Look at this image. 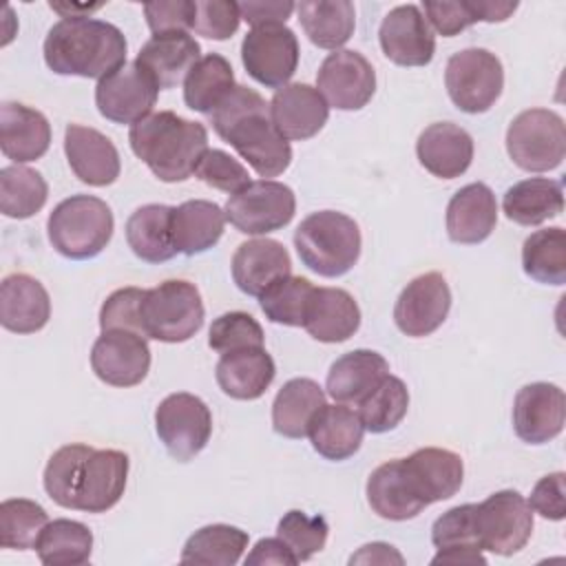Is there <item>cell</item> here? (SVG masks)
Returning <instances> with one entry per match:
<instances>
[{
    "label": "cell",
    "instance_id": "obj_40",
    "mask_svg": "<svg viewBox=\"0 0 566 566\" xmlns=\"http://www.w3.org/2000/svg\"><path fill=\"white\" fill-rule=\"evenodd\" d=\"M234 86L230 62L219 53H208L186 75L184 102L188 108L210 115Z\"/></svg>",
    "mask_w": 566,
    "mask_h": 566
},
{
    "label": "cell",
    "instance_id": "obj_60",
    "mask_svg": "<svg viewBox=\"0 0 566 566\" xmlns=\"http://www.w3.org/2000/svg\"><path fill=\"white\" fill-rule=\"evenodd\" d=\"M471 2H473L478 22H502L517 9V2H489V0H471Z\"/></svg>",
    "mask_w": 566,
    "mask_h": 566
},
{
    "label": "cell",
    "instance_id": "obj_29",
    "mask_svg": "<svg viewBox=\"0 0 566 566\" xmlns=\"http://www.w3.org/2000/svg\"><path fill=\"white\" fill-rule=\"evenodd\" d=\"M51 146L49 119L24 104L4 102L0 106V148L7 159L27 164L40 159Z\"/></svg>",
    "mask_w": 566,
    "mask_h": 566
},
{
    "label": "cell",
    "instance_id": "obj_9",
    "mask_svg": "<svg viewBox=\"0 0 566 566\" xmlns=\"http://www.w3.org/2000/svg\"><path fill=\"white\" fill-rule=\"evenodd\" d=\"M475 539L482 551L513 555L526 546L533 533V509L515 489L491 493L473 511Z\"/></svg>",
    "mask_w": 566,
    "mask_h": 566
},
{
    "label": "cell",
    "instance_id": "obj_35",
    "mask_svg": "<svg viewBox=\"0 0 566 566\" xmlns=\"http://www.w3.org/2000/svg\"><path fill=\"white\" fill-rule=\"evenodd\" d=\"M325 405V391L312 378L287 380L272 402V427L285 438H305L314 416Z\"/></svg>",
    "mask_w": 566,
    "mask_h": 566
},
{
    "label": "cell",
    "instance_id": "obj_10",
    "mask_svg": "<svg viewBox=\"0 0 566 566\" xmlns=\"http://www.w3.org/2000/svg\"><path fill=\"white\" fill-rule=\"evenodd\" d=\"M444 86L460 111L484 113L504 88L502 62L489 49H462L447 60Z\"/></svg>",
    "mask_w": 566,
    "mask_h": 566
},
{
    "label": "cell",
    "instance_id": "obj_34",
    "mask_svg": "<svg viewBox=\"0 0 566 566\" xmlns=\"http://www.w3.org/2000/svg\"><path fill=\"white\" fill-rule=\"evenodd\" d=\"M126 241L133 254L146 263H164L177 254L172 243V208L148 203L126 221Z\"/></svg>",
    "mask_w": 566,
    "mask_h": 566
},
{
    "label": "cell",
    "instance_id": "obj_37",
    "mask_svg": "<svg viewBox=\"0 0 566 566\" xmlns=\"http://www.w3.org/2000/svg\"><path fill=\"white\" fill-rule=\"evenodd\" d=\"M298 22L318 49L338 51L354 33L356 9L349 0H305L296 4Z\"/></svg>",
    "mask_w": 566,
    "mask_h": 566
},
{
    "label": "cell",
    "instance_id": "obj_55",
    "mask_svg": "<svg viewBox=\"0 0 566 566\" xmlns=\"http://www.w3.org/2000/svg\"><path fill=\"white\" fill-rule=\"evenodd\" d=\"M564 473H548L531 491L528 506L539 513L546 520L559 522L566 515V484H564Z\"/></svg>",
    "mask_w": 566,
    "mask_h": 566
},
{
    "label": "cell",
    "instance_id": "obj_51",
    "mask_svg": "<svg viewBox=\"0 0 566 566\" xmlns=\"http://www.w3.org/2000/svg\"><path fill=\"white\" fill-rule=\"evenodd\" d=\"M142 298L144 290L139 287H122L115 290L99 310V327L106 329H128L144 336L142 329Z\"/></svg>",
    "mask_w": 566,
    "mask_h": 566
},
{
    "label": "cell",
    "instance_id": "obj_57",
    "mask_svg": "<svg viewBox=\"0 0 566 566\" xmlns=\"http://www.w3.org/2000/svg\"><path fill=\"white\" fill-rule=\"evenodd\" d=\"M248 566H296V557L287 548V544L281 537H265L259 539L252 548V553L245 557Z\"/></svg>",
    "mask_w": 566,
    "mask_h": 566
},
{
    "label": "cell",
    "instance_id": "obj_43",
    "mask_svg": "<svg viewBox=\"0 0 566 566\" xmlns=\"http://www.w3.org/2000/svg\"><path fill=\"white\" fill-rule=\"evenodd\" d=\"M44 177L27 166L13 164L0 170V210L9 219H29L46 203Z\"/></svg>",
    "mask_w": 566,
    "mask_h": 566
},
{
    "label": "cell",
    "instance_id": "obj_14",
    "mask_svg": "<svg viewBox=\"0 0 566 566\" xmlns=\"http://www.w3.org/2000/svg\"><path fill=\"white\" fill-rule=\"evenodd\" d=\"M398 464L409 495L424 509L453 497L464 480L462 458L440 447L418 449L407 458H398Z\"/></svg>",
    "mask_w": 566,
    "mask_h": 566
},
{
    "label": "cell",
    "instance_id": "obj_25",
    "mask_svg": "<svg viewBox=\"0 0 566 566\" xmlns=\"http://www.w3.org/2000/svg\"><path fill=\"white\" fill-rule=\"evenodd\" d=\"M497 223V201L493 190L482 184L462 186L447 206V234L453 243L475 245L491 237Z\"/></svg>",
    "mask_w": 566,
    "mask_h": 566
},
{
    "label": "cell",
    "instance_id": "obj_17",
    "mask_svg": "<svg viewBox=\"0 0 566 566\" xmlns=\"http://www.w3.org/2000/svg\"><path fill=\"white\" fill-rule=\"evenodd\" d=\"M95 376L113 387H135L150 369V347L146 336L128 329H106L91 349Z\"/></svg>",
    "mask_w": 566,
    "mask_h": 566
},
{
    "label": "cell",
    "instance_id": "obj_5",
    "mask_svg": "<svg viewBox=\"0 0 566 566\" xmlns=\"http://www.w3.org/2000/svg\"><path fill=\"white\" fill-rule=\"evenodd\" d=\"M360 243L358 223L336 210L312 212L294 230V248L303 265L327 279L343 276L356 265Z\"/></svg>",
    "mask_w": 566,
    "mask_h": 566
},
{
    "label": "cell",
    "instance_id": "obj_21",
    "mask_svg": "<svg viewBox=\"0 0 566 566\" xmlns=\"http://www.w3.org/2000/svg\"><path fill=\"white\" fill-rule=\"evenodd\" d=\"M64 153L73 175L95 188L111 186L122 170L115 144L99 130L69 124L64 130Z\"/></svg>",
    "mask_w": 566,
    "mask_h": 566
},
{
    "label": "cell",
    "instance_id": "obj_20",
    "mask_svg": "<svg viewBox=\"0 0 566 566\" xmlns=\"http://www.w3.org/2000/svg\"><path fill=\"white\" fill-rule=\"evenodd\" d=\"M566 420V396L553 382L524 385L513 402L515 436L528 444L557 438Z\"/></svg>",
    "mask_w": 566,
    "mask_h": 566
},
{
    "label": "cell",
    "instance_id": "obj_1",
    "mask_svg": "<svg viewBox=\"0 0 566 566\" xmlns=\"http://www.w3.org/2000/svg\"><path fill=\"white\" fill-rule=\"evenodd\" d=\"M126 478L128 455L124 451L64 444L49 458L42 482L46 495L64 509L106 513L122 500Z\"/></svg>",
    "mask_w": 566,
    "mask_h": 566
},
{
    "label": "cell",
    "instance_id": "obj_13",
    "mask_svg": "<svg viewBox=\"0 0 566 566\" xmlns=\"http://www.w3.org/2000/svg\"><path fill=\"white\" fill-rule=\"evenodd\" d=\"M241 62L252 80L283 88L298 66V40L285 24L254 27L241 42Z\"/></svg>",
    "mask_w": 566,
    "mask_h": 566
},
{
    "label": "cell",
    "instance_id": "obj_6",
    "mask_svg": "<svg viewBox=\"0 0 566 566\" xmlns=\"http://www.w3.org/2000/svg\"><path fill=\"white\" fill-rule=\"evenodd\" d=\"M113 212L99 197L73 195L49 214L51 245L66 259L86 261L97 256L113 237Z\"/></svg>",
    "mask_w": 566,
    "mask_h": 566
},
{
    "label": "cell",
    "instance_id": "obj_52",
    "mask_svg": "<svg viewBox=\"0 0 566 566\" xmlns=\"http://www.w3.org/2000/svg\"><path fill=\"white\" fill-rule=\"evenodd\" d=\"M473 511H475V504H460L442 513L431 526L433 546L436 548H451V546L480 548L475 539V528H473Z\"/></svg>",
    "mask_w": 566,
    "mask_h": 566
},
{
    "label": "cell",
    "instance_id": "obj_8",
    "mask_svg": "<svg viewBox=\"0 0 566 566\" xmlns=\"http://www.w3.org/2000/svg\"><path fill=\"white\" fill-rule=\"evenodd\" d=\"M506 153L526 172L557 168L566 155V124L551 108L522 111L506 130Z\"/></svg>",
    "mask_w": 566,
    "mask_h": 566
},
{
    "label": "cell",
    "instance_id": "obj_12",
    "mask_svg": "<svg viewBox=\"0 0 566 566\" xmlns=\"http://www.w3.org/2000/svg\"><path fill=\"white\" fill-rule=\"evenodd\" d=\"M296 210V197L290 186L274 179H259L234 192L223 212L243 234H268L287 226Z\"/></svg>",
    "mask_w": 566,
    "mask_h": 566
},
{
    "label": "cell",
    "instance_id": "obj_3",
    "mask_svg": "<svg viewBox=\"0 0 566 566\" xmlns=\"http://www.w3.org/2000/svg\"><path fill=\"white\" fill-rule=\"evenodd\" d=\"M124 33L97 18H62L44 40V62L57 75L102 80L126 64Z\"/></svg>",
    "mask_w": 566,
    "mask_h": 566
},
{
    "label": "cell",
    "instance_id": "obj_18",
    "mask_svg": "<svg viewBox=\"0 0 566 566\" xmlns=\"http://www.w3.org/2000/svg\"><path fill=\"white\" fill-rule=\"evenodd\" d=\"M451 310V290L440 272H427L407 283L394 305L396 327L411 336L422 338L433 334Z\"/></svg>",
    "mask_w": 566,
    "mask_h": 566
},
{
    "label": "cell",
    "instance_id": "obj_41",
    "mask_svg": "<svg viewBox=\"0 0 566 566\" xmlns=\"http://www.w3.org/2000/svg\"><path fill=\"white\" fill-rule=\"evenodd\" d=\"M524 272L546 285L566 283V232L559 226L535 230L522 245Z\"/></svg>",
    "mask_w": 566,
    "mask_h": 566
},
{
    "label": "cell",
    "instance_id": "obj_44",
    "mask_svg": "<svg viewBox=\"0 0 566 566\" xmlns=\"http://www.w3.org/2000/svg\"><path fill=\"white\" fill-rule=\"evenodd\" d=\"M409 409V391L407 385L387 376L365 400L358 402V416L369 433H387L400 424Z\"/></svg>",
    "mask_w": 566,
    "mask_h": 566
},
{
    "label": "cell",
    "instance_id": "obj_16",
    "mask_svg": "<svg viewBox=\"0 0 566 566\" xmlns=\"http://www.w3.org/2000/svg\"><path fill=\"white\" fill-rule=\"evenodd\" d=\"M157 84L137 62H126L115 73L102 77L95 86V106L102 117L115 124H137L153 113Z\"/></svg>",
    "mask_w": 566,
    "mask_h": 566
},
{
    "label": "cell",
    "instance_id": "obj_30",
    "mask_svg": "<svg viewBox=\"0 0 566 566\" xmlns=\"http://www.w3.org/2000/svg\"><path fill=\"white\" fill-rule=\"evenodd\" d=\"M214 376L226 396L234 400H256L272 385L276 367L263 347H248L221 354Z\"/></svg>",
    "mask_w": 566,
    "mask_h": 566
},
{
    "label": "cell",
    "instance_id": "obj_47",
    "mask_svg": "<svg viewBox=\"0 0 566 566\" xmlns=\"http://www.w3.org/2000/svg\"><path fill=\"white\" fill-rule=\"evenodd\" d=\"M329 535L327 520L323 515H307L298 509L287 511L279 526H276V537H281L296 562H307L316 553L325 548Z\"/></svg>",
    "mask_w": 566,
    "mask_h": 566
},
{
    "label": "cell",
    "instance_id": "obj_49",
    "mask_svg": "<svg viewBox=\"0 0 566 566\" xmlns=\"http://www.w3.org/2000/svg\"><path fill=\"white\" fill-rule=\"evenodd\" d=\"M195 177L210 188H217L221 192H232V195L250 184V175L245 166L219 148H208L203 153V157L195 168Z\"/></svg>",
    "mask_w": 566,
    "mask_h": 566
},
{
    "label": "cell",
    "instance_id": "obj_42",
    "mask_svg": "<svg viewBox=\"0 0 566 566\" xmlns=\"http://www.w3.org/2000/svg\"><path fill=\"white\" fill-rule=\"evenodd\" d=\"M367 502L376 515L391 522L411 520L424 509L409 495L400 475L398 458L371 471L367 480Z\"/></svg>",
    "mask_w": 566,
    "mask_h": 566
},
{
    "label": "cell",
    "instance_id": "obj_38",
    "mask_svg": "<svg viewBox=\"0 0 566 566\" xmlns=\"http://www.w3.org/2000/svg\"><path fill=\"white\" fill-rule=\"evenodd\" d=\"M248 533L230 524H208L195 531L181 551V564L234 566L248 548Z\"/></svg>",
    "mask_w": 566,
    "mask_h": 566
},
{
    "label": "cell",
    "instance_id": "obj_27",
    "mask_svg": "<svg viewBox=\"0 0 566 566\" xmlns=\"http://www.w3.org/2000/svg\"><path fill=\"white\" fill-rule=\"evenodd\" d=\"M51 316L44 285L29 274H9L0 283V323L13 334L40 332Z\"/></svg>",
    "mask_w": 566,
    "mask_h": 566
},
{
    "label": "cell",
    "instance_id": "obj_58",
    "mask_svg": "<svg viewBox=\"0 0 566 566\" xmlns=\"http://www.w3.org/2000/svg\"><path fill=\"white\" fill-rule=\"evenodd\" d=\"M349 564H405V557L391 546V544H385V542H371V544H365L358 548V553H354L349 557Z\"/></svg>",
    "mask_w": 566,
    "mask_h": 566
},
{
    "label": "cell",
    "instance_id": "obj_33",
    "mask_svg": "<svg viewBox=\"0 0 566 566\" xmlns=\"http://www.w3.org/2000/svg\"><path fill=\"white\" fill-rule=\"evenodd\" d=\"M226 212L206 199H190L172 208V243L186 256L201 254L217 245L223 234Z\"/></svg>",
    "mask_w": 566,
    "mask_h": 566
},
{
    "label": "cell",
    "instance_id": "obj_54",
    "mask_svg": "<svg viewBox=\"0 0 566 566\" xmlns=\"http://www.w3.org/2000/svg\"><path fill=\"white\" fill-rule=\"evenodd\" d=\"M146 24L153 35L159 33H188L195 20L192 0H159L144 4Z\"/></svg>",
    "mask_w": 566,
    "mask_h": 566
},
{
    "label": "cell",
    "instance_id": "obj_2",
    "mask_svg": "<svg viewBox=\"0 0 566 566\" xmlns=\"http://www.w3.org/2000/svg\"><path fill=\"white\" fill-rule=\"evenodd\" d=\"M214 133L228 142L259 177H279L292 161L290 142L276 130L270 104L243 84H237L208 115Z\"/></svg>",
    "mask_w": 566,
    "mask_h": 566
},
{
    "label": "cell",
    "instance_id": "obj_48",
    "mask_svg": "<svg viewBox=\"0 0 566 566\" xmlns=\"http://www.w3.org/2000/svg\"><path fill=\"white\" fill-rule=\"evenodd\" d=\"M263 327L248 312H226L212 321L208 332V345L219 354L248 347H263Z\"/></svg>",
    "mask_w": 566,
    "mask_h": 566
},
{
    "label": "cell",
    "instance_id": "obj_23",
    "mask_svg": "<svg viewBox=\"0 0 566 566\" xmlns=\"http://www.w3.org/2000/svg\"><path fill=\"white\" fill-rule=\"evenodd\" d=\"M292 274V259L276 239H250L232 254V279L248 296H261L274 281Z\"/></svg>",
    "mask_w": 566,
    "mask_h": 566
},
{
    "label": "cell",
    "instance_id": "obj_32",
    "mask_svg": "<svg viewBox=\"0 0 566 566\" xmlns=\"http://www.w3.org/2000/svg\"><path fill=\"white\" fill-rule=\"evenodd\" d=\"M365 427L358 411L345 407L343 402L323 405L310 424V440L318 455L325 460H347L352 458L363 442Z\"/></svg>",
    "mask_w": 566,
    "mask_h": 566
},
{
    "label": "cell",
    "instance_id": "obj_36",
    "mask_svg": "<svg viewBox=\"0 0 566 566\" xmlns=\"http://www.w3.org/2000/svg\"><path fill=\"white\" fill-rule=\"evenodd\" d=\"M502 210L513 223L539 226L564 210L562 184L548 177L517 181L504 192Z\"/></svg>",
    "mask_w": 566,
    "mask_h": 566
},
{
    "label": "cell",
    "instance_id": "obj_56",
    "mask_svg": "<svg viewBox=\"0 0 566 566\" xmlns=\"http://www.w3.org/2000/svg\"><path fill=\"white\" fill-rule=\"evenodd\" d=\"M296 9L294 2L290 0H248L239 4V13L241 20H245L248 24L254 27H268V24H285V20L292 15V11Z\"/></svg>",
    "mask_w": 566,
    "mask_h": 566
},
{
    "label": "cell",
    "instance_id": "obj_15",
    "mask_svg": "<svg viewBox=\"0 0 566 566\" xmlns=\"http://www.w3.org/2000/svg\"><path fill=\"white\" fill-rule=\"evenodd\" d=\"M316 88L327 106L358 111L367 106L376 93V73L363 53L338 49L323 60L316 73Z\"/></svg>",
    "mask_w": 566,
    "mask_h": 566
},
{
    "label": "cell",
    "instance_id": "obj_45",
    "mask_svg": "<svg viewBox=\"0 0 566 566\" xmlns=\"http://www.w3.org/2000/svg\"><path fill=\"white\" fill-rule=\"evenodd\" d=\"M49 524L46 511L27 497H11L0 504V546L27 551L35 548L42 528Z\"/></svg>",
    "mask_w": 566,
    "mask_h": 566
},
{
    "label": "cell",
    "instance_id": "obj_61",
    "mask_svg": "<svg viewBox=\"0 0 566 566\" xmlns=\"http://www.w3.org/2000/svg\"><path fill=\"white\" fill-rule=\"evenodd\" d=\"M49 7L57 13H62V18H88L91 11L102 9L104 4H57V2H49Z\"/></svg>",
    "mask_w": 566,
    "mask_h": 566
},
{
    "label": "cell",
    "instance_id": "obj_11",
    "mask_svg": "<svg viewBox=\"0 0 566 566\" xmlns=\"http://www.w3.org/2000/svg\"><path fill=\"white\" fill-rule=\"evenodd\" d=\"M155 429L166 451L175 460L188 462L206 449L212 433V413L195 394H170L155 409Z\"/></svg>",
    "mask_w": 566,
    "mask_h": 566
},
{
    "label": "cell",
    "instance_id": "obj_22",
    "mask_svg": "<svg viewBox=\"0 0 566 566\" xmlns=\"http://www.w3.org/2000/svg\"><path fill=\"white\" fill-rule=\"evenodd\" d=\"M270 117L276 130L290 142L314 137L329 117V106L318 88L310 84H285L270 102Z\"/></svg>",
    "mask_w": 566,
    "mask_h": 566
},
{
    "label": "cell",
    "instance_id": "obj_59",
    "mask_svg": "<svg viewBox=\"0 0 566 566\" xmlns=\"http://www.w3.org/2000/svg\"><path fill=\"white\" fill-rule=\"evenodd\" d=\"M431 564H469V566H484L486 557L475 546H451V548H438Z\"/></svg>",
    "mask_w": 566,
    "mask_h": 566
},
{
    "label": "cell",
    "instance_id": "obj_46",
    "mask_svg": "<svg viewBox=\"0 0 566 566\" xmlns=\"http://www.w3.org/2000/svg\"><path fill=\"white\" fill-rule=\"evenodd\" d=\"M314 292L312 281L305 276H283L274 281L261 296L259 305L261 312L279 325H290V327H303L305 310L310 303V296Z\"/></svg>",
    "mask_w": 566,
    "mask_h": 566
},
{
    "label": "cell",
    "instance_id": "obj_4",
    "mask_svg": "<svg viewBox=\"0 0 566 566\" xmlns=\"http://www.w3.org/2000/svg\"><path fill=\"white\" fill-rule=\"evenodd\" d=\"M128 144L157 179L175 184L195 175L208 150V130L172 111H159L130 126Z\"/></svg>",
    "mask_w": 566,
    "mask_h": 566
},
{
    "label": "cell",
    "instance_id": "obj_24",
    "mask_svg": "<svg viewBox=\"0 0 566 566\" xmlns=\"http://www.w3.org/2000/svg\"><path fill=\"white\" fill-rule=\"evenodd\" d=\"M416 155L433 177L455 179L473 161V137L453 122H436L418 135Z\"/></svg>",
    "mask_w": 566,
    "mask_h": 566
},
{
    "label": "cell",
    "instance_id": "obj_28",
    "mask_svg": "<svg viewBox=\"0 0 566 566\" xmlns=\"http://www.w3.org/2000/svg\"><path fill=\"white\" fill-rule=\"evenodd\" d=\"M305 332L321 343H343L360 327V307L347 290L314 287L305 318Z\"/></svg>",
    "mask_w": 566,
    "mask_h": 566
},
{
    "label": "cell",
    "instance_id": "obj_26",
    "mask_svg": "<svg viewBox=\"0 0 566 566\" xmlns=\"http://www.w3.org/2000/svg\"><path fill=\"white\" fill-rule=\"evenodd\" d=\"M199 60L201 46L188 33L153 35L135 57L137 66L148 73L157 88H175L181 84Z\"/></svg>",
    "mask_w": 566,
    "mask_h": 566
},
{
    "label": "cell",
    "instance_id": "obj_50",
    "mask_svg": "<svg viewBox=\"0 0 566 566\" xmlns=\"http://www.w3.org/2000/svg\"><path fill=\"white\" fill-rule=\"evenodd\" d=\"M241 22L239 4L230 0H195L192 31L210 40H228Z\"/></svg>",
    "mask_w": 566,
    "mask_h": 566
},
{
    "label": "cell",
    "instance_id": "obj_39",
    "mask_svg": "<svg viewBox=\"0 0 566 566\" xmlns=\"http://www.w3.org/2000/svg\"><path fill=\"white\" fill-rule=\"evenodd\" d=\"M35 551L46 566H80L91 559L93 533L82 522L60 517L42 528Z\"/></svg>",
    "mask_w": 566,
    "mask_h": 566
},
{
    "label": "cell",
    "instance_id": "obj_53",
    "mask_svg": "<svg viewBox=\"0 0 566 566\" xmlns=\"http://www.w3.org/2000/svg\"><path fill=\"white\" fill-rule=\"evenodd\" d=\"M422 11H424L429 27H433V31L444 38H453L460 31H464L467 27L478 22L471 0H458V2L427 0V2H422Z\"/></svg>",
    "mask_w": 566,
    "mask_h": 566
},
{
    "label": "cell",
    "instance_id": "obj_7",
    "mask_svg": "<svg viewBox=\"0 0 566 566\" xmlns=\"http://www.w3.org/2000/svg\"><path fill=\"white\" fill-rule=\"evenodd\" d=\"M142 329L146 338L161 343H184L203 325V303L195 283L164 281L144 290Z\"/></svg>",
    "mask_w": 566,
    "mask_h": 566
},
{
    "label": "cell",
    "instance_id": "obj_19",
    "mask_svg": "<svg viewBox=\"0 0 566 566\" xmlns=\"http://www.w3.org/2000/svg\"><path fill=\"white\" fill-rule=\"evenodd\" d=\"M380 49L398 66H427L436 53V35L416 4L394 7L378 29Z\"/></svg>",
    "mask_w": 566,
    "mask_h": 566
},
{
    "label": "cell",
    "instance_id": "obj_31",
    "mask_svg": "<svg viewBox=\"0 0 566 566\" xmlns=\"http://www.w3.org/2000/svg\"><path fill=\"white\" fill-rule=\"evenodd\" d=\"M387 376H389V365L382 354L371 349H354L332 363L327 371L325 389L336 402L358 405Z\"/></svg>",
    "mask_w": 566,
    "mask_h": 566
}]
</instances>
